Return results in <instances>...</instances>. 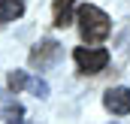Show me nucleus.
<instances>
[{
	"mask_svg": "<svg viewBox=\"0 0 130 124\" xmlns=\"http://www.w3.org/2000/svg\"><path fill=\"white\" fill-rule=\"evenodd\" d=\"M79 30H82V36L88 39V42H103L106 36H109V30H112V21H109V15L100 9V6H94V3H85V6H79Z\"/></svg>",
	"mask_w": 130,
	"mask_h": 124,
	"instance_id": "f257e3e1",
	"label": "nucleus"
},
{
	"mask_svg": "<svg viewBox=\"0 0 130 124\" xmlns=\"http://www.w3.org/2000/svg\"><path fill=\"white\" fill-rule=\"evenodd\" d=\"M73 58L79 64V70L82 73H100V70H106V64H109V52L106 49H91V45H79L76 52H73Z\"/></svg>",
	"mask_w": 130,
	"mask_h": 124,
	"instance_id": "f03ea898",
	"label": "nucleus"
},
{
	"mask_svg": "<svg viewBox=\"0 0 130 124\" xmlns=\"http://www.w3.org/2000/svg\"><path fill=\"white\" fill-rule=\"evenodd\" d=\"M103 106L112 115H130V88H109L103 97Z\"/></svg>",
	"mask_w": 130,
	"mask_h": 124,
	"instance_id": "7ed1b4c3",
	"label": "nucleus"
},
{
	"mask_svg": "<svg viewBox=\"0 0 130 124\" xmlns=\"http://www.w3.org/2000/svg\"><path fill=\"white\" fill-rule=\"evenodd\" d=\"M24 15V0H0V21H15Z\"/></svg>",
	"mask_w": 130,
	"mask_h": 124,
	"instance_id": "20e7f679",
	"label": "nucleus"
},
{
	"mask_svg": "<svg viewBox=\"0 0 130 124\" xmlns=\"http://www.w3.org/2000/svg\"><path fill=\"white\" fill-rule=\"evenodd\" d=\"M76 6V0H55V24L58 27H67L73 18H70V9Z\"/></svg>",
	"mask_w": 130,
	"mask_h": 124,
	"instance_id": "39448f33",
	"label": "nucleus"
},
{
	"mask_svg": "<svg viewBox=\"0 0 130 124\" xmlns=\"http://www.w3.org/2000/svg\"><path fill=\"white\" fill-rule=\"evenodd\" d=\"M24 85H27V73H21V70L9 73V88H12V91H21Z\"/></svg>",
	"mask_w": 130,
	"mask_h": 124,
	"instance_id": "423d86ee",
	"label": "nucleus"
},
{
	"mask_svg": "<svg viewBox=\"0 0 130 124\" xmlns=\"http://www.w3.org/2000/svg\"><path fill=\"white\" fill-rule=\"evenodd\" d=\"M6 118H9V124H21V106H15V109H6Z\"/></svg>",
	"mask_w": 130,
	"mask_h": 124,
	"instance_id": "0eeeda50",
	"label": "nucleus"
}]
</instances>
